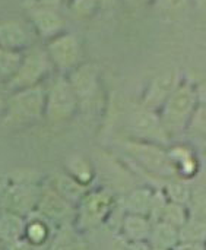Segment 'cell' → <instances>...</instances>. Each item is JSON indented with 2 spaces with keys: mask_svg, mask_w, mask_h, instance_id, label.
<instances>
[{
  "mask_svg": "<svg viewBox=\"0 0 206 250\" xmlns=\"http://www.w3.org/2000/svg\"><path fill=\"white\" fill-rule=\"evenodd\" d=\"M45 113V89L42 85L10 92L4 107V125L23 127L38 122Z\"/></svg>",
  "mask_w": 206,
  "mask_h": 250,
  "instance_id": "1",
  "label": "cell"
},
{
  "mask_svg": "<svg viewBox=\"0 0 206 250\" xmlns=\"http://www.w3.org/2000/svg\"><path fill=\"white\" fill-rule=\"evenodd\" d=\"M53 64L45 51V47L32 45L22 54L21 64L13 78L6 83L9 92L42 85V81L48 76Z\"/></svg>",
  "mask_w": 206,
  "mask_h": 250,
  "instance_id": "2",
  "label": "cell"
},
{
  "mask_svg": "<svg viewBox=\"0 0 206 250\" xmlns=\"http://www.w3.org/2000/svg\"><path fill=\"white\" fill-rule=\"evenodd\" d=\"M79 101L66 76L56 78L45 89V117L50 123H62L70 119Z\"/></svg>",
  "mask_w": 206,
  "mask_h": 250,
  "instance_id": "3",
  "label": "cell"
},
{
  "mask_svg": "<svg viewBox=\"0 0 206 250\" xmlns=\"http://www.w3.org/2000/svg\"><path fill=\"white\" fill-rule=\"evenodd\" d=\"M195 103L196 91L193 89V86L189 83H179V86L164 104L161 120L167 135L177 133L185 127L189 116L195 108Z\"/></svg>",
  "mask_w": 206,
  "mask_h": 250,
  "instance_id": "4",
  "label": "cell"
},
{
  "mask_svg": "<svg viewBox=\"0 0 206 250\" xmlns=\"http://www.w3.org/2000/svg\"><path fill=\"white\" fill-rule=\"evenodd\" d=\"M45 51L53 67L62 73H69L81 64L82 48L78 37L72 32H62L45 44Z\"/></svg>",
  "mask_w": 206,
  "mask_h": 250,
  "instance_id": "5",
  "label": "cell"
},
{
  "mask_svg": "<svg viewBox=\"0 0 206 250\" xmlns=\"http://www.w3.org/2000/svg\"><path fill=\"white\" fill-rule=\"evenodd\" d=\"M126 151L138 160L141 166H144L146 170L161 174V176H173L176 173L174 163L170 157V154L164 152L163 149L145 144V142H127L124 144Z\"/></svg>",
  "mask_w": 206,
  "mask_h": 250,
  "instance_id": "6",
  "label": "cell"
},
{
  "mask_svg": "<svg viewBox=\"0 0 206 250\" xmlns=\"http://www.w3.org/2000/svg\"><path fill=\"white\" fill-rule=\"evenodd\" d=\"M40 192L26 183H16L9 186L1 195V207L4 212L25 217L34 211L38 204Z\"/></svg>",
  "mask_w": 206,
  "mask_h": 250,
  "instance_id": "7",
  "label": "cell"
},
{
  "mask_svg": "<svg viewBox=\"0 0 206 250\" xmlns=\"http://www.w3.org/2000/svg\"><path fill=\"white\" fill-rule=\"evenodd\" d=\"M28 16L32 31L47 41L66 31V19L59 12V9L35 4L29 9Z\"/></svg>",
  "mask_w": 206,
  "mask_h": 250,
  "instance_id": "8",
  "label": "cell"
},
{
  "mask_svg": "<svg viewBox=\"0 0 206 250\" xmlns=\"http://www.w3.org/2000/svg\"><path fill=\"white\" fill-rule=\"evenodd\" d=\"M79 104H89L98 94V69L92 63H81L67 76Z\"/></svg>",
  "mask_w": 206,
  "mask_h": 250,
  "instance_id": "9",
  "label": "cell"
},
{
  "mask_svg": "<svg viewBox=\"0 0 206 250\" xmlns=\"http://www.w3.org/2000/svg\"><path fill=\"white\" fill-rule=\"evenodd\" d=\"M130 129L138 138L167 142V132L163 126V120L154 113L152 108L145 105L132 113Z\"/></svg>",
  "mask_w": 206,
  "mask_h": 250,
  "instance_id": "10",
  "label": "cell"
},
{
  "mask_svg": "<svg viewBox=\"0 0 206 250\" xmlns=\"http://www.w3.org/2000/svg\"><path fill=\"white\" fill-rule=\"evenodd\" d=\"M32 28L19 19L0 21V47L23 53L32 47Z\"/></svg>",
  "mask_w": 206,
  "mask_h": 250,
  "instance_id": "11",
  "label": "cell"
},
{
  "mask_svg": "<svg viewBox=\"0 0 206 250\" xmlns=\"http://www.w3.org/2000/svg\"><path fill=\"white\" fill-rule=\"evenodd\" d=\"M179 83V72L176 69L161 72L151 81L149 88L145 94L144 105L148 108H155L161 104H165Z\"/></svg>",
  "mask_w": 206,
  "mask_h": 250,
  "instance_id": "12",
  "label": "cell"
},
{
  "mask_svg": "<svg viewBox=\"0 0 206 250\" xmlns=\"http://www.w3.org/2000/svg\"><path fill=\"white\" fill-rule=\"evenodd\" d=\"M37 209L44 218H48L51 221L64 220L70 214V202L63 198L56 189L47 188L40 192Z\"/></svg>",
  "mask_w": 206,
  "mask_h": 250,
  "instance_id": "13",
  "label": "cell"
},
{
  "mask_svg": "<svg viewBox=\"0 0 206 250\" xmlns=\"http://www.w3.org/2000/svg\"><path fill=\"white\" fill-rule=\"evenodd\" d=\"M111 207V196L107 192H95L85 198L82 205V218L86 224H98L107 215Z\"/></svg>",
  "mask_w": 206,
  "mask_h": 250,
  "instance_id": "14",
  "label": "cell"
},
{
  "mask_svg": "<svg viewBox=\"0 0 206 250\" xmlns=\"http://www.w3.org/2000/svg\"><path fill=\"white\" fill-rule=\"evenodd\" d=\"M152 248L158 249H174L180 239H179V229L165 223V221H158L157 224L152 226L149 239Z\"/></svg>",
  "mask_w": 206,
  "mask_h": 250,
  "instance_id": "15",
  "label": "cell"
},
{
  "mask_svg": "<svg viewBox=\"0 0 206 250\" xmlns=\"http://www.w3.org/2000/svg\"><path fill=\"white\" fill-rule=\"evenodd\" d=\"M151 223L144 215L127 214L123 220V233L132 243L145 242L151 234Z\"/></svg>",
  "mask_w": 206,
  "mask_h": 250,
  "instance_id": "16",
  "label": "cell"
},
{
  "mask_svg": "<svg viewBox=\"0 0 206 250\" xmlns=\"http://www.w3.org/2000/svg\"><path fill=\"white\" fill-rule=\"evenodd\" d=\"M154 202V195L149 189H135L132 190L126 199H124V208L129 214H136V215H148L151 214Z\"/></svg>",
  "mask_w": 206,
  "mask_h": 250,
  "instance_id": "17",
  "label": "cell"
},
{
  "mask_svg": "<svg viewBox=\"0 0 206 250\" xmlns=\"http://www.w3.org/2000/svg\"><path fill=\"white\" fill-rule=\"evenodd\" d=\"M23 234L25 224L22 221V217L4 212L0 218V237L6 240V243H15L23 239Z\"/></svg>",
  "mask_w": 206,
  "mask_h": 250,
  "instance_id": "18",
  "label": "cell"
},
{
  "mask_svg": "<svg viewBox=\"0 0 206 250\" xmlns=\"http://www.w3.org/2000/svg\"><path fill=\"white\" fill-rule=\"evenodd\" d=\"M22 54L23 53L0 47V82L6 85L13 78L21 64Z\"/></svg>",
  "mask_w": 206,
  "mask_h": 250,
  "instance_id": "19",
  "label": "cell"
},
{
  "mask_svg": "<svg viewBox=\"0 0 206 250\" xmlns=\"http://www.w3.org/2000/svg\"><path fill=\"white\" fill-rule=\"evenodd\" d=\"M180 242H192V243H205L206 242V221L190 218L179 229Z\"/></svg>",
  "mask_w": 206,
  "mask_h": 250,
  "instance_id": "20",
  "label": "cell"
},
{
  "mask_svg": "<svg viewBox=\"0 0 206 250\" xmlns=\"http://www.w3.org/2000/svg\"><path fill=\"white\" fill-rule=\"evenodd\" d=\"M50 250H85L82 239L70 229H63L56 236Z\"/></svg>",
  "mask_w": 206,
  "mask_h": 250,
  "instance_id": "21",
  "label": "cell"
},
{
  "mask_svg": "<svg viewBox=\"0 0 206 250\" xmlns=\"http://www.w3.org/2000/svg\"><path fill=\"white\" fill-rule=\"evenodd\" d=\"M67 168H69L72 177L75 180H78L79 183H82V185H86L92 177L91 164L85 158H82L79 155L70 157L67 160Z\"/></svg>",
  "mask_w": 206,
  "mask_h": 250,
  "instance_id": "22",
  "label": "cell"
},
{
  "mask_svg": "<svg viewBox=\"0 0 206 250\" xmlns=\"http://www.w3.org/2000/svg\"><path fill=\"white\" fill-rule=\"evenodd\" d=\"M83 186L82 183H79L78 180H75L73 177L69 176H60L57 179V188L56 190L66 198L67 201H73L81 198V195L83 193Z\"/></svg>",
  "mask_w": 206,
  "mask_h": 250,
  "instance_id": "23",
  "label": "cell"
},
{
  "mask_svg": "<svg viewBox=\"0 0 206 250\" xmlns=\"http://www.w3.org/2000/svg\"><path fill=\"white\" fill-rule=\"evenodd\" d=\"M47 236H48V227L41 220H34V221H31V223H28L25 226L23 239L26 242H29L31 245L40 246V245L45 243Z\"/></svg>",
  "mask_w": 206,
  "mask_h": 250,
  "instance_id": "24",
  "label": "cell"
},
{
  "mask_svg": "<svg viewBox=\"0 0 206 250\" xmlns=\"http://www.w3.org/2000/svg\"><path fill=\"white\" fill-rule=\"evenodd\" d=\"M186 220L187 218H186V211H185L183 205L176 204V202H170V204L165 205L160 221H165V223L180 229L186 223Z\"/></svg>",
  "mask_w": 206,
  "mask_h": 250,
  "instance_id": "25",
  "label": "cell"
},
{
  "mask_svg": "<svg viewBox=\"0 0 206 250\" xmlns=\"http://www.w3.org/2000/svg\"><path fill=\"white\" fill-rule=\"evenodd\" d=\"M170 157H171V160L174 163V167L176 168L179 167L183 174H189V176L193 174L196 164H195V160H193V157L190 155L189 151H186L183 148H177L176 151H173L170 154Z\"/></svg>",
  "mask_w": 206,
  "mask_h": 250,
  "instance_id": "26",
  "label": "cell"
},
{
  "mask_svg": "<svg viewBox=\"0 0 206 250\" xmlns=\"http://www.w3.org/2000/svg\"><path fill=\"white\" fill-rule=\"evenodd\" d=\"M192 0H154L157 9L164 15H179L185 12Z\"/></svg>",
  "mask_w": 206,
  "mask_h": 250,
  "instance_id": "27",
  "label": "cell"
},
{
  "mask_svg": "<svg viewBox=\"0 0 206 250\" xmlns=\"http://www.w3.org/2000/svg\"><path fill=\"white\" fill-rule=\"evenodd\" d=\"M168 195L171 198V202L176 204H185L190 199V190L183 182H173L168 185Z\"/></svg>",
  "mask_w": 206,
  "mask_h": 250,
  "instance_id": "28",
  "label": "cell"
},
{
  "mask_svg": "<svg viewBox=\"0 0 206 250\" xmlns=\"http://www.w3.org/2000/svg\"><path fill=\"white\" fill-rule=\"evenodd\" d=\"M72 12L79 18H86L94 13V10L100 6L97 0H70L69 1Z\"/></svg>",
  "mask_w": 206,
  "mask_h": 250,
  "instance_id": "29",
  "label": "cell"
},
{
  "mask_svg": "<svg viewBox=\"0 0 206 250\" xmlns=\"http://www.w3.org/2000/svg\"><path fill=\"white\" fill-rule=\"evenodd\" d=\"M192 130L201 135H206V105H202L196 110L192 119Z\"/></svg>",
  "mask_w": 206,
  "mask_h": 250,
  "instance_id": "30",
  "label": "cell"
},
{
  "mask_svg": "<svg viewBox=\"0 0 206 250\" xmlns=\"http://www.w3.org/2000/svg\"><path fill=\"white\" fill-rule=\"evenodd\" d=\"M192 212H193V218H198V220H205L206 221V195H196L193 198V202H192Z\"/></svg>",
  "mask_w": 206,
  "mask_h": 250,
  "instance_id": "31",
  "label": "cell"
},
{
  "mask_svg": "<svg viewBox=\"0 0 206 250\" xmlns=\"http://www.w3.org/2000/svg\"><path fill=\"white\" fill-rule=\"evenodd\" d=\"M174 250H206L204 243H192V242H179Z\"/></svg>",
  "mask_w": 206,
  "mask_h": 250,
  "instance_id": "32",
  "label": "cell"
},
{
  "mask_svg": "<svg viewBox=\"0 0 206 250\" xmlns=\"http://www.w3.org/2000/svg\"><path fill=\"white\" fill-rule=\"evenodd\" d=\"M63 1L64 0H35V4L44 6V7H51V9H59Z\"/></svg>",
  "mask_w": 206,
  "mask_h": 250,
  "instance_id": "33",
  "label": "cell"
},
{
  "mask_svg": "<svg viewBox=\"0 0 206 250\" xmlns=\"http://www.w3.org/2000/svg\"><path fill=\"white\" fill-rule=\"evenodd\" d=\"M123 1L129 6H142V4H146V3L154 1V0H123Z\"/></svg>",
  "mask_w": 206,
  "mask_h": 250,
  "instance_id": "34",
  "label": "cell"
},
{
  "mask_svg": "<svg viewBox=\"0 0 206 250\" xmlns=\"http://www.w3.org/2000/svg\"><path fill=\"white\" fill-rule=\"evenodd\" d=\"M130 250H149V249L144 245V242H139V243H133V245L130 246Z\"/></svg>",
  "mask_w": 206,
  "mask_h": 250,
  "instance_id": "35",
  "label": "cell"
},
{
  "mask_svg": "<svg viewBox=\"0 0 206 250\" xmlns=\"http://www.w3.org/2000/svg\"><path fill=\"white\" fill-rule=\"evenodd\" d=\"M97 1H98L100 6H111V4H114L117 0H97Z\"/></svg>",
  "mask_w": 206,
  "mask_h": 250,
  "instance_id": "36",
  "label": "cell"
},
{
  "mask_svg": "<svg viewBox=\"0 0 206 250\" xmlns=\"http://www.w3.org/2000/svg\"><path fill=\"white\" fill-rule=\"evenodd\" d=\"M199 7H202V9H206V0H193Z\"/></svg>",
  "mask_w": 206,
  "mask_h": 250,
  "instance_id": "37",
  "label": "cell"
},
{
  "mask_svg": "<svg viewBox=\"0 0 206 250\" xmlns=\"http://www.w3.org/2000/svg\"><path fill=\"white\" fill-rule=\"evenodd\" d=\"M149 250H165V249H158V248H151Z\"/></svg>",
  "mask_w": 206,
  "mask_h": 250,
  "instance_id": "38",
  "label": "cell"
},
{
  "mask_svg": "<svg viewBox=\"0 0 206 250\" xmlns=\"http://www.w3.org/2000/svg\"><path fill=\"white\" fill-rule=\"evenodd\" d=\"M1 83H3V82H0V86H1ZM0 92H1V89H0Z\"/></svg>",
  "mask_w": 206,
  "mask_h": 250,
  "instance_id": "39",
  "label": "cell"
},
{
  "mask_svg": "<svg viewBox=\"0 0 206 250\" xmlns=\"http://www.w3.org/2000/svg\"><path fill=\"white\" fill-rule=\"evenodd\" d=\"M64 1H67V3H69V1H70V0H64Z\"/></svg>",
  "mask_w": 206,
  "mask_h": 250,
  "instance_id": "40",
  "label": "cell"
}]
</instances>
